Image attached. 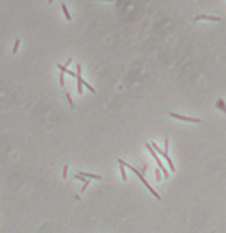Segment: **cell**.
<instances>
[{"instance_id": "1", "label": "cell", "mask_w": 226, "mask_h": 233, "mask_svg": "<svg viewBox=\"0 0 226 233\" xmlns=\"http://www.w3.org/2000/svg\"><path fill=\"white\" fill-rule=\"evenodd\" d=\"M170 117H173V118H177V120H182V122L201 124V118H197V117H185V115H180V113H170Z\"/></svg>"}, {"instance_id": "2", "label": "cell", "mask_w": 226, "mask_h": 233, "mask_svg": "<svg viewBox=\"0 0 226 233\" xmlns=\"http://www.w3.org/2000/svg\"><path fill=\"white\" fill-rule=\"evenodd\" d=\"M137 177H139V180L142 182V185H146V189H147V190H149V192H151V194H153V196H154L156 199H161V197H159V194H158V192H156V190L153 189V185H149V182H147L146 178H144V175H142V173H139Z\"/></svg>"}, {"instance_id": "3", "label": "cell", "mask_w": 226, "mask_h": 233, "mask_svg": "<svg viewBox=\"0 0 226 233\" xmlns=\"http://www.w3.org/2000/svg\"><path fill=\"white\" fill-rule=\"evenodd\" d=\"M194 21H214V22H221V17H218V15H207V14H201V15H197Z\"/></svg>"}, {"instance_id": "4", "label": "cell", "mask_w": 226, "mask_h": 233, "mask_svg": "<svg viewBox=\"0 0 226 233\" xmlns=\"http://www.w3.org/2000/svg\"><path fill=\"white\" fill-rule=\"evenodd\" d=\"M77 175H81V177H86V178H91V180H101V175H96V173H89V172H79Z\"/></svg>"}, {"instance_id": "5", "label": "cell", "mask_w": 226, "mask_h": 233, "mask_svg": "<svg viewBox=\"0 0 226 233\" xmlns=\"http://www.w3.org/2000/svg\"><path fill=\"white\" fill-rule=\"evenodd\" d=\"M118 166H120V175H122V180L127 182V172H125V161L123 160H118Z\"/></svg>"}, {"instance_id": "6", "label": "cell", "mask_w": 226, "mask_h": 233, "mask_svg": "<svg viewBox=\"0 0 226 233\" xmlns=\"http://www.w3.org/2000/svg\"><path fill=\"white\" fill-rule=\"evenodd\" d=\"M60 9H62V12H63V15H65V19H67V21H72V17H70V12H69V9H67V5H65V3H62V5H60Z\"/></svg>"}, {"instance_id": "7", "label": "cell", "mask_w": 226, "mask_h": 233, "mask_svg": "<svg viewBox=\"0 0 226 233\" xmlns=\"http://www.w3.org/2000/svg\"><path fill=\"white\" fill-rule=\"evenodd\" d=\"M216 106H218V108H219V110H221V111H223V113L226 115V105H225V99H221V98H219V99L216 101Z\"/></svg>"}, {"instance_id": "8", "label": "cell", "mask_w": 226, "mask_h": 233, "mask_svg": "<svg viewBox=\"0 0 226 233\" xmlns=\"http://www.w3.org/2000/svg\"><path fill=\"white\" fill-rule=\"evenodd\" d=\"M82 86H86V89H89L91 93H96V89H93V86H89V84H87L86 81H82Z\"/></svg>"}, {"instance_id": "9", "label": "cell", "mask_w": 226, "mask_h": 233, "mask_svg": "<svg viewBox=\"0 0 226 233\" xmlns=\"http://www.w3.org/2000/svg\"><path fill=\"white\" fill-rule=\"evenodd\" d=\"M19 43H21V41H19V39H15V43H14V48H12V51H14V53H17V50H19Z\"/></svg>"}, {"instance_id": "10", "label": "cell", "mask_w": 226, "mask_h": 233, "mask_svg": "<svg viewBox=\"0 0 226 233\" xmlns=\"http://www.w3.org/2000/svg\"><path fill=\"white\" fill-rule=\"evenodd\" d=\"M67 101H69V105H70V106H74V101H72V98H70V94H69V93H67Z\"/></svg>"}, {"instance_id": "11", "label": "cell", "mask_w": 226, "mask_h": 233, "mask_svg": "<svg viewBox=\"0 0 226 233\" xmlns=\"http://www.w3.org/2000/svg\"><path fill=\"white\" fill-rule=\"evenodd\" d=\"M67 172H69V166L65 165V166H63V178H67Z\"/></svg>"}, {"instance_id": "12", "label": "cell", "mask_w": 226, "mask_h": 233, "mask_svg": "<svg viewBox=\"0 0 226 233\" xmlns=\"http://www.w3.org/2000/svg\"><path fill=\"white\" fill-rule=\"evenodd\" d=\"M101 2H111V3H113V2H115V0H101Z\"/></svg>"}, {"instance_id": "13", "label": "cell", "mask_w": 226, "mask_h": 233, "mask_svg": "<svg viewBox=\"0 0 226 233\" xmlns=\"http://www.w3.org/2000/svg\"><path fill=\"white\" fill-rule=\"evenodd\" d=\"M48 2H50V3H51V2H53V0H48Z\"/></svg>"}]
</instances>
